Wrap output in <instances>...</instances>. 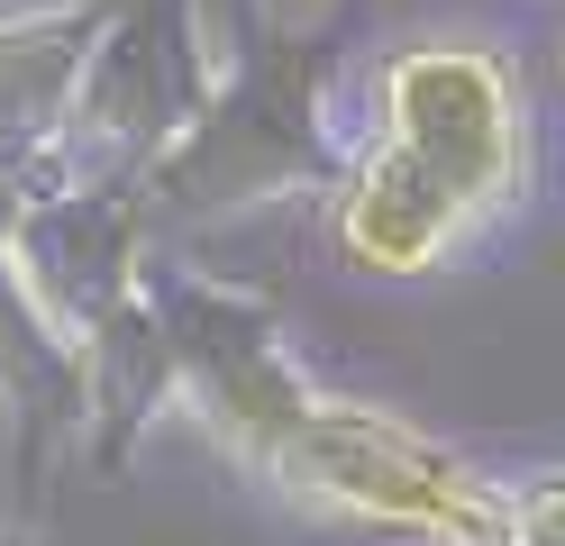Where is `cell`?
<instances>
[{"label":"cell","mask_w":565,"mask_h":546,"mask_svg":"<svg viewBox=\"0 0 565 546\" xmlns=\"http://www.w3.org/2000/svg\"><path fill=\"white\" fill-rule=\"evenodd\" d=\"M0 546H38V537H19V528H0Z\"/></svg>","instance_id":"7"},{"label":"cell","mask_w":565,"mask_h":546,"mask_svg":"<svg viewBox=\"0 0 565 546\" xmlns=\"http://www.w3.org/2000/svg\"><path fill=\"white\" fill-rule=\"evenodd\" d=\"M511 510H520V546H565V464L511 483Z\"/></svg>","instance_id":"5"},{"label":"cell","mask_w":565,"mask_h":546,"mask_svg":"<svg viewBox=\"0 0 565 546\" xmlns=\"http://www.w3.org/2000/svg\"><path fill=\"white\" fill-rule=\"evenodd\" d=\"M256 10H265V28H274V36H310V28L338 10V0H256Z\"/></svg>","instance_id":"6"},{"label":"cell","mask_w":565,"mask_h":546,"mask_svg":"<svg viewBox=\"0 0 565 546\" xmlns=\"http://www.w3.org/2000/svg\"><path fill=\"white\" fill-rule=\"evenodd\" d=\"M365 137L383 156H402L411 173H429L438 192H456L483 228L529 201L539 173V137H529V92L520 64L475 28H419L402 46L374 55L365 83Z\"/></svg>","instance_id":"2"},{"label":"cell","mask_w":565,"mask_h":546,"mask_svg":"<svg viewBox=\"0 0 565 546\" xmlns=\"http://www.w3.org/2000/svg\"><path fill=\"white\" fill-rule=\"evenodd\" d=\"M246 473L329 528H365L402 546H520V510L502 473H483L466 447L429 437L419 419L329 383H310L256 437Z\"/></svg>","instance_id":"1"},{"label":"cell","mask_w":565,"mask_h":546,"mask_svg":"<svg viewBox=\"0 0 565 546\" xmlns=\"http://www.w3.org/2000/svg\"><path fill=\"white\" fill-rule=\"evenodd\" d=\"M110 19L119 0H19V10H0V146H19L38 164L64 156Z\"/></svg>","instance_id":"4"},{"label":"cell","mask_w":565,"mask_h":546,"mask_svg":"<svg viewBox=\"0 0 565 546\" xmlns=\"http://www.w3.org/2000/svg\"><path fill=\"white\" fill-rule=\"evenodd\" d=\"M492 228L438 192L429 173H411L402 156H383L374 137H356V156L338 164L329 182V246L338 265L356 274H383V282H419V274H447L456 255H475Z\"/></svg>","instance_id":"3"}]
</instances>
